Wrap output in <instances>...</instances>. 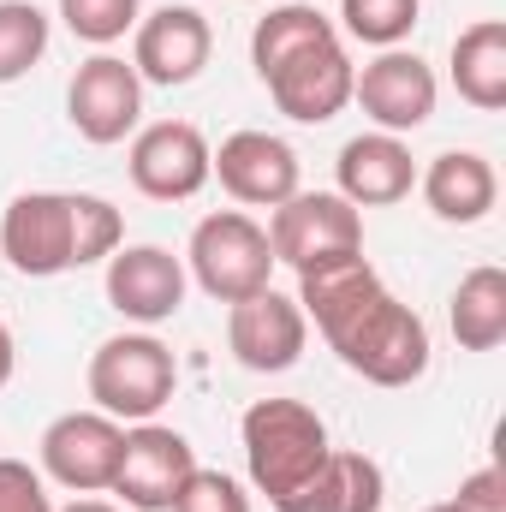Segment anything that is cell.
I'll return each mask as SVG.
<instances>
[{
	"mask_svg": "<svg viewBox=\"0 0 506 512\" xmlns=\"http://www.w3.org/2000/svg\"><path fill=\"white\" fill-rule=\"evenodd\" d=\"M137 18H143V0H60V24L90 48H114L120 36L137 30Z\"/></svg>",
	"mask_w": 506,
	"mask_h": 512,
	"instance_id": "d4e9b609",
	"label": "cell"
},
{
	"mask_svg": "<svg viewBox=\"0 0 506 512\" xmlns=\"http://www.w3.org/2000/svg\"><path fill=\"white\" fill-rule=\"evenodd\" d=\"M209 54H215V30L197 6H155L131 30V66L143 84H161V90L197 84Z\"/></svg>",
	"mask_w": 506,
	"mask_h": 512,
	"instance_id": "7c38bea8",
	"label": "cell"
},
{
	"mask_svg": "<svg viewBox=\"0 0 506 512\" xmlns=\"http://www.w3.org/2000/svg\"><path fill=\"white\" fill-rule=\"evenodd\" d=\"M185 274L215 298V304H239L262 286H274V251L262 221H251L245 209H215L191 227L185 245Z\"/></svg>",
	"mask_w": 506,
	"mask_h": 512,
	"instance_id": "5b68a950",
	"label": "cell"
},
{
	"mask_svg": "<svg viewBox=\"0 0 506 512\" xmlns=\"http://www.w3.org/2000/svg\"><path fill=\"white\" fill-rule=\"evenodd\" d=\"M352 78H358V66H352L346 42L334 36V42H316V48L292 54L286 66H274L262 84H268V102H274L286 120H298V126H328L334 114L352 108Z\"/></svg>",
	"mask_w": 506,
	"mask_h": 512,
	"instance_id": "5bb4252c",
	"label": "cell"
},
{
	"mask_svg": "<svg viewBox=\"0 0 506 512\" xmlns=\"http://www.w3.org/2000/svg\"><path fill=\"white\" fill-rule=\"evenodd\" d=\"M48 12L36 0H0V84H18L48 54Z\"/></svg>",
	"mask_w": 506,
	"mask_h": 512,
	"instance_id": "603a6c76",
	"label": "cell"
},
{
	"mask_svg": "<svg viewBox=\"0 0 506 512\" xmlns=\"http://www.w3.org/2000/svg\"><path fill=\"white\" fill-rule=\"evenodd\" d=\"M209 179L245 209H280L298 191V149L274 131H233L209 155Z\"/></svg>",
	"mask_w": 506,
	"mask_h": 512,
	"instance_id": "2e32d148",
	"label": "cell"
},
{
	"mask_svg": "<svg viewBox=\"0 0 506 512\" xmlns=\"http://www.w3.org/2000/svg\"><path fill=\"white\" fill-rule=\"evenodd\" d=\"M120 447H126V423H114L108 411H60L36 441L42 477L72 495H108L120 471Z\"/></svg>",
	"mask_w": 506,
	"mask_h": 512,
	"instance_id": "52a82bcc",
	"label": "cell"
},
{
	"mask_svg": "<svg viewBox=\"0 0 506 512\" xmlns=\"http://www.w3.org/2000/svg\"><path fill=\"white\" fill-rule=\"evenodd\" d=\"M167 512H251V495H245V483L239 477H227V471H191L185 477V489L173 495V507Z\"/></svg>",
	"mask_w": 506,
	"mask_h": 512,
	"instance_id": "484cf974",
	"label": "cell"
},
{
	"mask_svg": "<svg viewBox=\"0 0 506 512\" xmlns=\"http://www.w3.org/2000/svg\"><path fill=\"white\" fill-rule=\"evenodd\" d=\"M298 310L334 346V358L376 387H411L429 376V322L381 286L364 251L298 274Z\"/></svg>",
	"mask_w": 506,
	"mask_h": 512,
	"instance_id": "6da1fadb",
	"label": "cell"
},
{
	"mask_svg": "<svg viewBox=\"0 0 506 512\" xmlns=\"http://www.w3.org/2000/svg\"><path fill=\"white\" fill-rule=\"evenodd\" d=\"M387 501V477L370 453L352 447H328V459L310 471V483H298L274 512H381Z\"/></svg>",
	"mask_w": 506,
	"mask_h": 512,
	"instance_id": "d6986e66",
	"label": "cell"
},
{
	"mask_svg": "<svg viewBox=\"0 0 506 512\" xmlns=\"http://www.w3.org/2000/svg\"><path fill=\"white\" fill-rule=\"evenodd\" d=\"M310 346V322L298 310V298L262 286L251 298L227 304V352L251 370V376H280L304 358Z\"/></svg>",
	"mask_w": 506,
	"mask_h": 512,
	"instance_id": "4fadbf2b",
	"label": "cell"
},
{
	"mask_svg": "<svg viewBox=\"0 0 506 512\" xmlns=\"http://www.w3.org/2000/svg\"><path fill=\"white\" fill-rule=\"evenodd\" d=\"M423 512H459V507H453V501H441V507H423Z\"/></svg>",
	"mask_w": 506,
	"mask_h": 512,
	"instance_id": "4dcf8cb0",
	"label": "cell"
},
{
	"mask_svg": "<svg viewBox=\"0 0 506 512\" xmlns=\"http://www.w3.org/2000/svg\"><path fill=\"white\" fill-rule=\"evenodd\" d=\"M191 471H197V447L179 429L149 417V423H131L126 429L120 471H114L108 495H120V507H131V512H167Z\"/></svg>",
	"mask_w": 506,
	"mask_h": 512,
	"instance_id": "30bf717a",
	"label": "cell"
},
{
	"mask_svg": "<svg viewBox=\"0 0 506 512\" xmlns=\"http://www.w3.org/2000/svg\"><path fill=\"white\" fill-rule=\"evenodd\" d=\"M84 387L96 399V411H108L114 423H149L173 387H179V358L173 346H161L149 328L137 334H114L90 352V370H84Z\"/></svg>",
	"mask_w": 506,
	"mask_h": 512,
	"instance_id": "277c9868",
	"label": "cell"
},
{
	"mask_svg": "<svg viewBox=\"0 0 506 512\" xmlns=\"http://www.w3.org/2000/svg\"><path fill=\"white\" fill-rule=\"evenodd\" d=\"M245 441V471L251 489L268 501H286L298 483H310V471L328 459V423L304 405V399H256L239 423Z\"/></svg>",
	"mask_w": 506,
	"mask_h": 512,
	"instance_id": "3957f363",
	"label": "cell"
},
{
	"mask_svg": "<svg viewBox=\"0 0 506 512\" xmlns=\"http://www.w3.org/2000/svg\"><path fill=\"white\" fill-rule=\"evenodd\" d=\"M453 507L459 512H506V471L501 465H477V471L459 483Z\"/></svg>",
	"mask_w": 506,
	"mask_h": 512,
	"instance_id": "83f0119b",
	"label": "cell"
},
{
	"mask_svg": "<svg viewBox=\"0 0 506 512\" xmlns=\"http://www.w3.org/2000/svg\"><path fill=\"white\" fill-rule=\"evenodd\" d=\"M334 36H340V24H334L322 6H304V0L268 6V12L256 18V30H251L256 78H268V72H274V66H286L292 54H304V48H316V42H334Z\"/></svg>",
	"mask_w": 506,
	"mask_h": 512,
	"instance_id": "7402d4cb",
	"label": "cell"
},
{
	"mask_svg": "<svg viewBox=\"0 0 506 512\" xmlns=\"http://www.w3.org/2000/svg\"><path fill=\"white\" fill-rule=\"evenodd\" d=\"M102 286H108V304L126 322L161 328V322H173L185 310L191 274H185V256H173L167 245H120V251L108 256Z\"/></svg>",
	"mask_w": 506,
	"mask_h": 512,
	"instance_id": "9a60e30c",
	"label": "cell"
},
{
	"mask_svg": "<svg viewBox=\"0 0 506 512\" xmlns=\"http://www.w3.org/2000/svg\"><path fill=\"white\" fill-rule=\"evenodd\" d=\"M126 245V215L96 191H18L0 209V256L24 280L96 268Z\"/></svg>",
	"mask_w": 506,
	"mask_h": 512,
	"instance_id": "7a4b0ae2",
	"label": "cell"
},
{
	"mask_svg": "<svg viewBox=\"0 0 506 512\" xmlns=\"http://www.w3.org/2000/svg\"><path fill=\"white\" fill-rule=\"evenodd\" d=\"M66 120L96 149L126 143L137 131V120H143V78H137V66L120 60V54H108V48L90 54L72 72V84H66Z\"/></svg>",
	"mask_w": 506,
	"mask_h": 512,
	"instance_id": "ba28073f",
	"label": "cell"
},
{
	"mask_svg": "<svg viewBox=\"0 0 506 512\" xmlns=\"http://www.w3.org/2000/svg\"><path fill=\"white\" fill-rule=\"evenodd\" d=\"M268 251L292 274L364 251V209H352L340 191H292L280 209H268Z\"/></svg>",
	"mask_w": 506,
	"mask_h": 512,
	"instance_id": "8992f818",
	"label": "cell"
},
{
	"mask_svg": "<svg viewBox=\"0 0 506 512\" xmlns=\"http://www.w3.org/2000/svg\"><path fill=\"white\" fill-rule=\"evenodd\" d=\"M453 90L477 114L506 108V18H477L453 36Z\"/></svg>",
	"mask_w": 506,
	"mask_h": 512,
	"instance_id": "ffe728a7",
	"label": "cell"
},
{
	"mask_svg": "<svg viewBox=\"0 0 506 512\" xmlns=\"http://www.w3.org/2000/svg\"><path fill=\"white\" fill-rule=\"evenodd\" d=\"M447 328L465 352H495L506 340V274L495 262L471 268L447 298Z\"/></svg>",
	"mask_w": 506,
	"mask_h": 512,
	"instance_id": "44dd1931",
	"label": "cell"
},
{
	"mask_svg": "<svg viewBox=\"0 0 506 512\" xmlns=\"http://www.w3.org/2000/svg\"><path fill=\"white\" fill-rule=\"evenodd\" d=\"M417 191H423L429 215L447 221V227H477V221H489L495 203H501L495 161L477 155V149H441V155L417 173Z\"/></svg>",
	"mask_w": 506,
	"mask_h": 512,
	"instance_id": "ac0fdd59",
	"label": "cell"
},
{
	"mask_svg": "<svg viewBox=\"0 0 506 512\" xmlns=\"http://www.w3.org/2000/svg\"><path fill=\"white\" fill-rule=\"evenodd\" d=\"M352 102L376 120V131L405 137V131H417V126L435 120L441 84H435V72H429L423 54H411V48H381L376 60L358 66V78H352Z\"/></svg>",
	"mask_w": 506,
	"mask_h": 512,
	"instance_id": "8fae6325",
	"label": "cell"
},
{
	"mask_svg": "<svg viewBox=\"0 0 506 512\" xmlns=\"http://www.w3.org/2000/svg\"><path fill=\"white\" fill-rule=\"evenodd\" d=\"M54 512H126V507H114V501H72V507H54Z\"/></svg>",
	"mask_w": 506,
	"mask_h": 512,
	"instance_id": "f546056e",
	"label": "cell"
},
{
	"mask_svg": "<svg viewBox=\"0 0 506 512\" xmlns=\"http://www.w3.org/2000/svg\"><path fill=\"white\" fill-rule=\"evenodd\" d=\"M12 370H18V346H12V328L0 322V387L12 382Z\"/></svg>",
	"mask_w": 506,
	"mask_h": 512,
	"instance_id": "f1b7e54d",
	"label": "cell"
},
{
	"mask_svg": "<svg viewBox=\"0 0 506 512\" xmlns=\"http://www.w3.org/2000/svg\"><path fill=\"white\" fill-rule=\"evenodd\" d=\"M423 0H340V30L364 48H405V36L417 30Z\"/></svg>",
	"mask_w": 506,
	"mask_h": 512,
	"instance_id": "cb8c5ba5",
	"label": "cell"
},
{
	"mask_svg": "<svg viewBox=\"0 0 506 512\" xmlns=\"http://www.w3.org/2000/svg\"><path fill=\"white\" fill-rule=\"evenodd\" d=\"M334 179H340V197H346L352 209L405 203L411 185H417L411 143L393 137V131H358V137H346V149H340V161H334Z\"/></svg>",
	"mask_w": 506,
	"mask_h": 512,
	"instance_id": "e0dca14e",
	"label": "cell"
},
{
	"mask_svg": "<svg viewBox=\"0 0 506 512\" xmlns=\"http://www.w3.org/2000/svg\"><path fill=\"white\" fill-rule=\"evenodd\" d=\"M0 512H54L48 477L24 459H0Z\"/></svg>",
	"mask_w": 506,
	"mask_h": 512,
	"instance_id": "4316f807",
	"label": "cell"
},
{
	"mask_svg": "<svg viewBox=\"0 0 506 512\" xmlns=\"http://www.w3.org/2000/svg\"><path fill=\"white\" fill-rule=\"evenodd\" d=\"M209 137L191 120H155L131 137L126 173L149 203H191L209 185Z\"/></svg>",
	"mask_w": 506,
	"mask_h": 512,
	"instance_id": "9c48e42d",
	"label": "cell"
}]
</instances>
